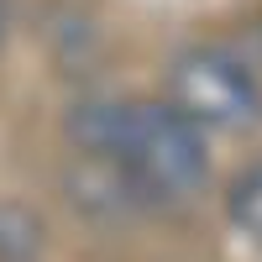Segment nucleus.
Listing matches in <instances>:
<instances>
[{
    "label": "nucleus",
    "instance_id": "f03ea898",
    "mask_svg": "<svg viewBox=\"0 0 262 262\" xmlns=\"http://www.w3.org/2000/svg\"><path fill=\"white\" fill-rule=\"evenodd\" d=\"M168 105L200 131H236L262 121V79L242 53L221 42H194L168 63Z\"/></svg>",
    "mask_w": 262,
    "mask_h": 262
},
{
    "label": "nucleus",
    "instance_id": "20e7f679",
    "mask_svg": "<svg viewBox=\"0 0 262 262\" xmlns=\"http://www.w3.org/2000/svg\"><path fill=\"white\" fill-rule=\"evenodd\" d=\"M42 252V226L32 210L0 205V262H32Z\"/></svg>",
    "mask_w": 262,
    "mask_h": 262
},
{
    "label": "nucleus",
    "instance_id": "f257e3e1",
    "mask_svg": "<svg viewBox=\"0 0 262 262\" xmlns=\"http://www.w3.org/2000/svg\"><path fill=\"white\" fill-rule=\"evenodd\" d=\"M69 142L142 205H184L210 179L205 131L168 100H90L69 116Z\"/></svg>",
    "mask_w": 262,
    "mask_h": 262
},
{
    "label": "nucleus",
    "instance_id": "39448f33",
    "mask_svg": "<svg viewBox=\"0 0 262 262\" xmlns=\"http://www.w3.org/2000/svg\"><path fill=\"white\" fill-rule=\"evenodd\" d=\"M6 27H11V6L0 0V42H6Z\"/></svg>",
    "mask_w": 262,
    "mask_h": 262
},
{
    "label": "nucleus",
    "instance_id": "7ed1b4c3",
    "mask_svg": "<svg viewBox=\"0 0 262 262\" xmlns=\"http://www.w3.org/2000/svg\"><path fill=\"white\" fill-rule=\"evenodd\" d=\"M226 215H231V226L242 231L247 242L262 247V158L247 163V168L231 179V189H226Z\"/></svg>",
    "mask_w": 262,
    "mask_h": 262
}]
</instances>
